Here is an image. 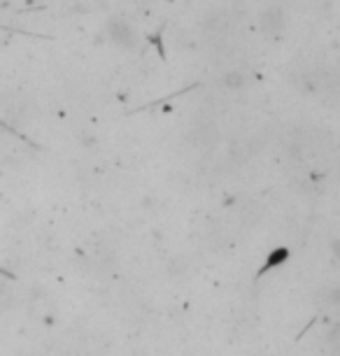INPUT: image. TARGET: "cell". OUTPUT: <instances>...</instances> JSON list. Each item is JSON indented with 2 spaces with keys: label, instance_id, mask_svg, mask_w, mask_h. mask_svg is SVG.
<instances>
[{
  "label": "cell",
  "instance_id": "5b68a950",
  "mask_svg": "<svg viewBox=\"0 0 340 356\" xmlns=\"http://www.w3.org/2000/svg\"><path fill=\"white\" fill-rule=\"evenodd\" d=\"M284 259H289V250H284V247H280V250H275V252L270 254V259H266V264H264V270H270L273 266L282 264Z\"/></svg>",
  "mask_w": 340,
  "mask_h": 356
},
{
  "label": "cell",
  "instance_id": "3957f363",
  "mask_svg": "<svg viewBox=\"0 0 340 356\" xmlns=\"http://www.w3.org/2000/svg\"><path fill=\"white\" fill-rule=\"evenodd\" d=\"M217 131L210 124H198L191 133V143H215Z\"/></svg>",
  "mask_w": 340,
  "mask_h": 356
},
{
  "label": "cell",
  "instance_id": "6da1fadb",
  "mask_svg": "<svg viewBox=\"0 0 340 356\" xmlns=\"http://www.w3.org/2000/svg\"><path fill=\"white\" fill-rule=\"evenodd\" d=\"M108 35L112 42L117 47H122V49H136L138 47V33L129 22H124V19H112L108 24Z\"/></svg>",
  "mask_w": 340,
  "mask_h": 356
},
{
  "label": "cell",
  "instance_id": "7a4b0ae2",
  "mask_svg": "<svg viewBox=\"0 0 340 356\" xmlns=\"http://www.w3.org/2000/svg\"><path fill=\"white\" fill-rule=\"evenodd\" d=\"M259 26L266 35H280L286 29V15L282 8H268L259 17Z\"/></svg>",
  "mask_w": 340,
  "mask_h": 356
},
{
  "label": "cell",
  "instance_id": "277c9868",
  "mask_svg": "<svg viewBox=\"0 0 340 356\" xmlns=\"http://www.w3.org/2000/svg\"><path fill=\"white\" fill-rule=\"evenodd\" d=\"M245 84H248V77H245L240 70H231V72H226V75L222 77V86H224V89H229V91L243 89Z\"/></svg>",
  "mask_w": 340,
  "mask_h": 356
}]
</instances>
